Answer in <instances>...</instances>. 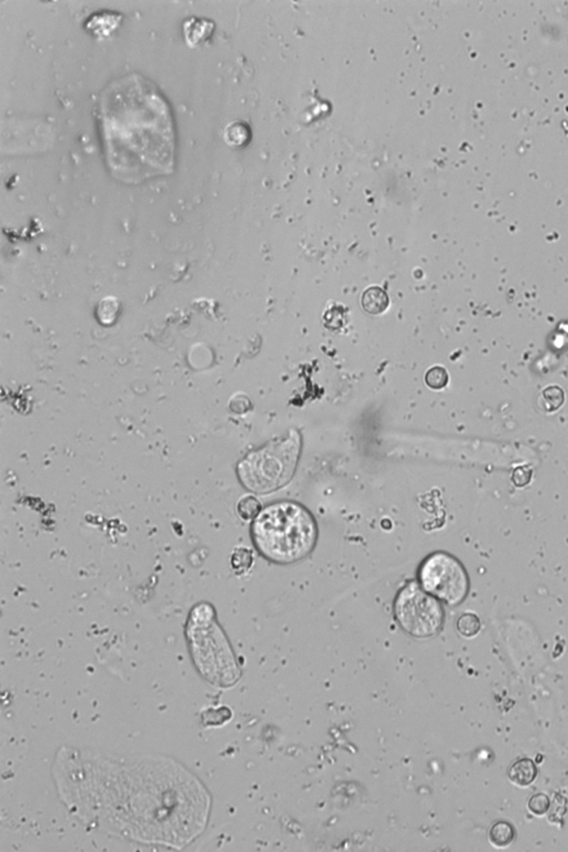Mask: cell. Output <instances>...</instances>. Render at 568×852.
I'll list each match as a JSON object with an SVG mask.
<instances>
[{"label":"cell","instance_id":"9a60e30c","mask_svg":"<svg viewBox=\"0 0 568 852\" xmlns=\"http://www.w3.org/2000/svg\"><path fill=\"white\" fill-rule=\"evenodd\" d=\"M262 510L261 503L253 495H244L237 503V513L243 521H251L255 519L257 514Z\"/></svg>","mask_w":568,"mask_h":852},{"label":"cell","instance_id":"8992f818","mask_svg":"<svg viewBox=\"0 0 568 852\" xmlns=\"http://www.w3.org/2000/svg\"><path fill=\"white\" fill-rule=\"evenodd\" d=\"M417 577L423 590L448 606L460 605L470 590V579L462 563L441 550L423 561Z\"/></svg>","mask_w":568,"mask_h":852},{"label":"cell","instance_id":"5bb4252c","mask_svg":"<svg viewBox=\"0 0 568 852\" xmlns=\"http://www.w3.org/2000/svg\"><path fill=\"white\" fill-rule=\"evenodd\" d=\"M482 623L478 616L473 613L461 615L456 621V630L465 638H472L480 633Z\"/></svg>","mask_w":568,"mask_h":852},{"label":"cell","instance_id":"e0dca14e","mask_svg":"<svg viewBox=\"0 0 568 852\" xmlns=\"http://www.w3.org/2000/svg\"><path fill=\"white\" fill-rule=\"evenodd\" d=\"M448 380L450 377H448V371L439 365L430 368L425 374L426 384L428 388H433V390H442L445 388L448 384Z\"/></svg>","mask_w":568,"mask_h":852},{"label":"cell","instance_id":"9c48e42d","mask_svg":"<svg viewBox=\"0 0 568 852\" xmlns=\"http://www.w3.org/2000/svg\"><path fill=\"white\" fill-rule=\"evenodd\" d=\"M364 311L370 314H381L386 311L390 304L388 293L380 287H371L366 289L361 299Z\"/></svg>","mask_w":568,"mask_h":852},{"label":"cell","instance_id":"52a82bcc","mask_svg":"<svg viewBox=\"0 0 568 852\" xmlns=\"http://www.w3.org/2000/svg\"><path fill=\"white\" fill-rule=\"evenodd\" d=\"M212 29L213 25L210 20L198 17L189 18L183 26L186 41L190 46H199L206 43L211 36Z\"/></svg>","mask_w":568,"mask_h":852},{"label":"cell","instance_id":"5b68a950","mask_svg":"<svg viewBox=\"0 0 568 852\" xmlns=\"http://www.w3.org/2000/svg\"><path fill=\"white\" fill-rule=\"evenodd\" d=\"M395 615L400 627L415 638L437 635L445 617L441 601L415 581H408L397 593Z\"/></svg>","mask_w":568,"mask_h":852},{"label":"cell","instance_id":"ffe728a7","mask_svg":"<svg viewBox=\"0 0 568 852\" xmlns=\"http://www.w3.org/2000/svg\"><path fill=\"white\" fill-rule=\"evenodd\" d=\"M344 320H346L344 311H343L341 306H337V308L328 310L326 315H324V322H326V326L330 330L340 329L344 324Z\"/></svg>","mask_w":568,"mask_h":852},{"label":"cell","instance_id":"7a4b0ae2","mask_svg":"<svg viewBox=\"0 0 568 852\" xmlns=\"http://www.w3.org/2000/svg\"><path fill=\"white\" fill-rule=\"evenodd\" d=\"M250 532L260 555L280 565L306 559L315 550L319 535L315 516L293 501L266 505L252 521Z\"/></svg>","mask_w":568,"mask_h":852},{"label":"cell","instance_id":"7c38bea8","mask_svg":"<svg viewBox=\"0 0 568 852\" xmlns=\"http://www.w3.org/2000/svg\"><path fill=\"white\" fill-rule=\"evenodd\" d=\"M121 18L117 17V14L114 12H101V14H94V17L88 20L87 28L90 32H94L96 36H103L106 37L109 34V30L106 28L108 27L110 30L117 28L118 25L120 23Z\"/></svg>","mask_w":568,"mask_h":852},{"label":"cell","instance_id":"277c9868","mask_svg":"<svg viewBox=\"0 0 568 852\" xmlns=\"http://www.w3.org/2000/svg\"><path fill=\"white\" fill-rule=\"evenodd\" d=\"M187 636L194 661L203 676L217 685H230L237 675L231 650L214 619L208 603L194 606L189 616Z\"/></svg>","mask_w":568,"mask_h":852},{"label":"cell","instance_id":"ba28073f","mask_svg":"<svg viewBox=\"0 0 568 852\" xmlns=\"http://www.w3.org/2000/svg\"><path fill=\"white\" fill-rule=\"evenodd\" d=\"M537 777V768L534 761L528 758H522L515 761L508 770V779L515 786H529L534 782Z\"/></svg>","mask_w":568,"mask_h":852},{"label":"cell","instance_id":"d6986e66","mask_svg":"<svg viewBox=\"0 0 568 852\" xmlns=\"http://www.w3.org/2000/svg\"><path fill=\"white\" fill-rule=\"evenodd\" d=\"M533 477V470L528 466H518L512 472L511 481L517 488H524L529 484Z\"/></svg>","mask_w":568,"mask_h":852},{"label":"cell","instance_id":"6da1fadb","mask_svg":"<svg viewBox=\"0 0 568 852\" xmlns=\"http://www.w3.org/2000/svg\"><path fill=\"white\" fill-rule=\"evenodd\" d=\"M98 121L109 172L125 183L171 174L176 129L168 100L140 74L109 83L98 103Z\"/></svg>","mask_w":568,"mask_h":852},{"label":"cell","instance_id":"4fadbf2b","mask_svg":"<svg viewBox=\"0 0 568 852\" xmlns=\"http://www.w3.org/2000/svg\"><path fill=\"white\" fill-rule=\"evenodd\" d=\"M253 562L254 556L250 548L238 546L232 550L230 565H231L232 570L237 575L241 576L248 573L253 566Z\"/></svg>","mask_w":568,"mask_h":852},{"label":"cell","instance_id":"8fae6325","mask_svg":"<svg viewBox=\"0 0 568 852\" xmlns=\"http://www.w3.org/2000/svg\"><path fill=\"white\" fill-rule=\"evenodd\" d=\"M565 403V392L557 385H551L544 388L540 393L537 404L545 413H554Z\"/></svg>","mask_w":568,"mask_h":852},{"label":"cell","instance_id":"2e32d148","mask_svg":"<svg viewBox=\"0 0 568 852\" xmlns=\"http://www.w3.org/2000/svg\"><path fill=\"white\" fill-rule=\"evenodd\" d=\"M249 130L243 123H229L224 129V139L231 145H241L248 139Z\"/></svg>","mask_w":568,"mask_h":852},{"label":"cell","instance_id":"ac0fdd59","mask_svg":"<svg viewBox=\"0 0 568 852\" xmlns=\"http://www.w3.org/2000/svg\"><path fill=\"white\" fill-rule=\"evenodd\" d=\"M528 809L535 815H543L549 809V799L544 793H536L528 801Z\"/></svg>","mask_w":568,"mask_h":852},{"label":"cell","instance_id":"3957f363","mask_svg":"<svg viewBox=\"0 0 568 852\" xmlns=\"http://www.w3.org/2000/svg\"><path fill=\"white\" fill-rule=\"evenodd\" d=\"M300 434L290 430L266 446L250 452L237 465L243 488L255 494H269L291 482L301 455Z\"/></svg>","mask_w":568,"mask_h":852},{"label":"cell","instance_id":"30bf717a","mask_svg":"<svg viewBox=\"0 0 568 852\" xmlns=\"http://www.w3.org/2000/svg\"><path fill=\"white\" fill-rule=\"evenodd\" d=\"M514 827L511 824H508L506 821H497L495 824H492L491 828L488 830V840L491 842L492 846L498 849L507 848L513 844L515 840Z\"/></svg>","mask_w":568,"mask_h":852}]
</instances>
